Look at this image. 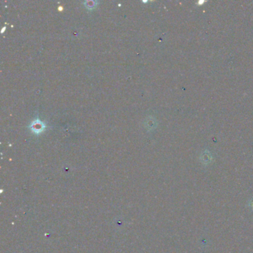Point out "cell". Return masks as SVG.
<instances>
[{"mask_svg": "<svg viewBox=\"0 0 253 253\" xmlns=\"http://www.w3.org/2000/svg\"><path fill=\"white\" fill-rule=\"evenodd\" d=\"M29 128L31 129L33 133L35 134H39L44 131L46 128V125L39 119H35L29 126Z\"/></svg>", "mask_w": 253, "mask_h": 253, "instance_id": "1", "label": "cell"}, {"mask_svg": "<svg viewBox=\"0 0 253 253\" xmlns=\"http://www.w3.org/2000/svg\"><path fill=\"white\" fill-rule=\"evenodd\" d=\"M97 4H98V2H94V1H85V2H84V5L88 9H94V8L97 7Z\"/></svg>", "mask_w": 253, "mask_h": 253, "instance_id": "2", "label": "cell"}, {"mask_svg": "<svg viewBox=\"0 0 253 253\" xmlns=\"http://www.w3.org/2000/svg\"><path fill=\"white\" fill-rule=\"evenodd\" d=\"M5 28H6L4 27L3 28H2V31H1V33H3V32H4V31H5Z\"/></svg>", "mask_w": 253, "mask_h": 253, "instance_id": "3", "label": "cell"}]
</instances>
